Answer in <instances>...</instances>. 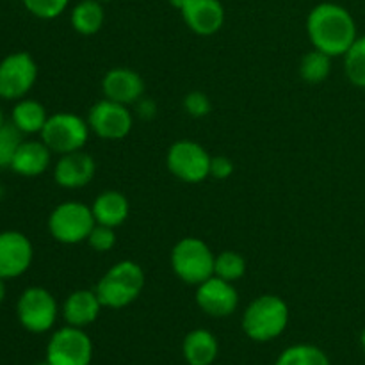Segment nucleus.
Here are the masks:
<instances>
[{"label": "nucleus", "mask_w": 365, "mask_h": 365, "mask_svg": "<svg viewBox=\"0 0 365 365\" xmlns=\"http://www.w3.org/2000/svg\"><path fill=\"white\" fill-rule=\"evenodd\" d=\"M182 353L189 365H212L220 353V344L212 331L196 328L185 335L182 342Z\"/></svg>", "instance_id": "nucleus-19"}, {"label": "nucleus", "mask_w": 365, "mask_h": 365, "mask_svg": "<svg viewBox=\"0 0 365 365\" xmlns=\"http://www.w3.org/2000/svg\"><path fill=\"white\" fill-rule=\"evenodd\" d=\"M93 216L98 225L118 228L127 221L128 212H130V203L127 196L120 191H103L102 195L96 196L91 205Z\"/></svg>", "instance_id": "nucleus-20"}, {"label": "nucleus", "mask_w": 365, "mask_h": 365, "mask_svg": "<svg viewBox=\"0 0 365 365\" xmlns=\"http://www.w3.org/2000/svg\"><path fill=\"white\" fill-rule=\"evenodd\" d=\"M93 342L84 328L66 324L53 331L46 346V362L50 365H91Z\"/></svg>", "instance_id": "nucleus-9"}, {"label": "nucleus", "mask_w": 365, "mask_h": 365, "mask_svg": "<svg viewBox=\"0 0 365 365\" xmlns=\"http://www.w3.org/2000/svg\"><path fill=\"white\" fill-rule=\"evenodd\" d=\"M88 120L73 113H56L48 116L41 130V141L52 150V153L78 152L84 148L89 138Z\"/></svg>", "instance_id": "nucleus-6"}, {"label": "nucleus", "mask_w": 365, "mask_h": 365, "mask_svg": "<svg viewBox=\"0 0 365 365\" xmlns=\"http://www.w3.org/2000/svg\"><path fill=\"white\" fill-rule=\"evenodd\" d=\"M16 314L25 330L31 334H45L56 324L59 307L50 291L43 287H29L18 299Z\"/></svg>", "instance_id": "nucleus-7"}, {"label": "nucleus", "mask_w": 365, "mask_h": 365, "mask_svg": "<svg viewBox=\"0 0 365 365\" xmlns=\"http://www.w3.org/2000/svg\"><path fill=\"white\" fill-rule=\"evenodd\" d=\"M234 173V163L225 155H216L210 159V177L216 180H225Z\"/></svg>", "instance_id": "nucleus-31"}, {"label": "nucleus", "mask_w": 365, "mask_h": 365, "mask_svg": "<svg viewBox=\"0 0 365 365\" xmlns=\"http://www.w3.org/2000/svg\"><path fill=\"white\" fill-rule=\"evenodd\" d=\"M102 91L107 100L130 106L145 95V81L130 68H113L103 77Z\"/></svg>", "instance_id": "nucleus-16"}, {"label": "nucleus", "mask_w": 365, "mask_h": 365, "mask_svg": "<svg viewBox=\"0 0 365 365\" xmlns=\"http://www.w3.org/2000/svg\"><path fill=\"white\" fill-rule=\"evenodd\" d=\"M274 365H331L327 353L312 344H294L284 349Z\"/></svg>", "instance_id": "nucleus-24"}, {"label": "nucleus", "mask_w": 365, "mask_h": 365, "mask_svg": "<svg viewBox=\"0 0 365 365\" xmlns=\"http://www.w3.org/2000/svg\"><path fill=\"white\" fill-rule=\"evenodd\" d=\"M38 64L29 52L9 53L0 61V98L21 100L36 84Z\"/></svg>", "instance_id": "nucleus-10"}, {"label": "nucleus", "mask_w": 365, "mask_h": 365, "mask_svg": "<svg viewBox=\"0 0 365 365\" xmlns=\"http://www.w3.org/2000/svg\"><path fill=\"white\" fill-rule=\"evenodd\" d=\"M145 289V271L134 260L114 264L96 284L95 292L106 309L120 310L134 303Z\"/></svg>", "instance_id": "nucleus-2"}, {"label": "nucleus", "mask_w": 365, "mask_h": 365, "mask_svg": "<svg viewBox=\"0 0 365 365\" xmlns=\"http://www.w3.org/2000/svg\"><path fill=\"white\" fill-rule=\"evenodd\" d=\"M4 123H6V121H4V113H2V109H0V127H2Z\"/></svg>", "instance_id": "nucleus-36"}, {"label": "nucleus", "mask_w": 365, "mask_h": 365, "mask_svg": "<svg viewBox=\"0 0 365 365\" xmlns=\"http://www.w3.org/2000/svg\"><path fill=\"white\" fill-rule=\"evenodd\" d=\"M246 273V260L239 255L237 252H221L216 255L214 262V274L227 282H237L245 277Z\"/></svg>", "instance_id": "nucleus-26"}, {"label": "nucleus", "mask_w": 365, "mask_h": 365, "mask_svg": "<svg viewBox=\"0 0 365 365\" xmlns=\"http://www.w3.org/2000/svg\"><path fill=\"white\" fill-rule=\"evenodd\" d=\"M102 303L96 296L95 289H78L71 292L63 303V317L66 324L75 328H86L98 319L102 312Z\"/></svg>", "instance_id": "nucleus-17"}, {"label": "nucleus", "mask_w": 365, "mask_h": 365, "mask_svg": "<svg viewBox=\"0 0 365 365\" xmlns=\"http://www.w3.org/2000/svg\"><path fill=\"white\" fill-rule=\"evenodd\" d=\"M71 27L81 36H93L103 27L106 21V11L103 4L98 0H81L71 9L70 14Z\"/></svg>", "instance_id": "nucleus-21"}, {"label": "nucleus", "mask_w": 365, "mask_h": 365, "mask_svg": "<svg viewBox=\"0 0 365 365\" xmlns=\"http://www.w3.org/2000/svg\"><path fill=\"white\" fill-rule=\"evenodd\" d=\"M170 262L178 280L198 287L200 284L214 277L216 255L202 239L184 237L171 250Z\"/></svg>", "instance_id": "nucleus-4"}, {"label": "nucleus", "mask_w": 365, "mask_h": 365, "mask_svg": "<svg viewBox=\"0 0 365 365\" xmlns=\"http://www.w3.org/2000/svg\"><path fill=\"white\" fill-rule=\"evenodd\" d=\"M48 114L39 102L31 98H21L13 109L11 123L21 132V134H41Z\"/></svg>", "instance_id": "nucleus-22"}, {"label": "nucleus", "mask_w": 365, "mask_h": 365, "mask_svg": "<svg viewBox=\"0 0 365 365\" xmlns=\"http://www.w3.org/2000/svg\"><path fill=\"white\" fill-rule=\"evenodd\" d=\"M307 34L314 48L339 57L348 52L356 41V21L341 4H317L307 16Z\"/></svg>", "instance_id": "nucleus-1"}, {"label": "nucleus", "mask_w": 365, "mask_h": 365, "mask_svg": "<svg viewBox=\"0 0 365 365\" xmlns=\"http://www.w3.org/2000/svg\"><path fill=\"white\" fill-rule=\"evenodd\" d=\"M344 70L353 86L365 89V36H359L344 53Z\"/></svg>", "instance_id": "nucleus-25"}, {"label": "nucleus", "mask_w": 365, "mask_h": 365, "mask_svg": "<svg viewBox=\"0 0 365 365\" xmlns=\"http://www.w3.org/2000/svg\"><path fill=\"white\" fill-rule=\"evenodd\" d=\"M127 107L113 100H98L88 114V125L93 134L106 141H120L127 138L134 125V118Z\"/></svg>", "instance_id": "nucleus-11"}, {"label": "nucleus", "mask_w": 365, "mask_h": 365, "mask_svg": "<svg viewBox=\"0 0 365 365\" xmlns=\"http://www.w3.org/2000/svg\"><path fill=\"white\" fill-rule=\"evenodd\" d=\"M184 109L189 116L205 118L212 110V103L203 91H191L185 95Z\"/></svg>", "instance_id": "nucleus-30"}, {"label": "nucleus", "mask_w": 365, "mask_h": 365, "mask_svg": "<svg viewBox=\"0 0 365 365\" xmlns=\"http://www.w3.org/2000/svg\"><path fill=\"white\" fill-rule=\"evenodd\" d=\"M331 59L334 57H330L328 53L312 48L302 57V63H299V77L307 84H321V82H324L330 77Z\"/></svg>", "instance_id": "nucleus-23"}, {"label": "nucleus", "mask_w": 365, "mask_h": 365, "mask_svg": "<svg viewBox=\"0 0 365 365\" xmlns=\"http://www.w3.org/2000/svg\"><path fill=\"white\" fill-rule=\"evenodd\" d=\"M138 114L143 118V120H152L157 113V106L148 98L138 100Z\"/></svg>", "instance_id": "nucleus-32"}, {"label": "nucleus", "mask_w": 365, "mask_h": 365, "mask_svg": "<svg viewBox=\"0 0 365 365\" xmlns=\"http://www.w3.org/2000/svg\"><path fill=\"white\" fill-rule=\"evenodd\" d=\"M196 303L207 316L228 317L237 310V289L232 282L214 274L196 287Z\"/></svg>", "instance_id": "nucleus-13"}, {"label": "nucleus", "mask_w": 365, "mask_h": 365, "mask_svg": "<svg viewBox=\"0 0 365 365\" xmlns=\"http://www.w3.org/2000/svg\"><path fill=\"white\" fill-rule=\"evenodd\" d=\"M210 159L212 157L202 145L182 139L170 146L166 164L168 170L178 180L187 182V184H200L210 177Z\"/></svg>", "instance_id": "nucleus-8"}, {"label": "nucleus", "mask_w": 365, "mask_h": 365, "mask_svg": "<svg viewBox=\"0 0 365 365\" xmlns=\"http://www.w3.org/2000/svg\"><path fill=\"white\" fill-rule=\"evenodd\" d=\"M88 245L98 253L110 252L116 245V232H114V228L96 223L88 237Z\"/></svg>", "instance_id": "nucleus-29"}, {"label": "nucleus", "mask_w": 365, "mask_h": 365, "mask_svg": "<svg viewBox=\"0 0 365 365\" xmlns=\"http://www.w3.org/2000/svg\"><path fill=\"white\" fill-rule=\"evenodd\" d=\"M96 173V163L84 150L64 153L53 168V178L57 185L64 189L86 187Z\"/></svg>", "instance_id": "nucleus-14"}, {"label": "nucleus", "mask_w": 365, "mask_h": 365, "mask_svg": "<svg viewBox=\"0 0 365 365\" xmlns=\"http://www.w3.org/2000/svg\"><path fill=\"white\" fill-rule=\"evenodd\" d=\"M360 346H362V349L365 353V328L362 330V335H360Z\"/></svg>", "instance_id": "nucleus-35"}, {"label": "nucleus", "mask_w": 365, "mask_h": 365, "mask_svg": "<svg viewBox=\"0 0 365 365\" xmlns=\"http://www.w3.org/2000/svg\"><path fill=\"white\" fill-rule=\"evenodd\" d=\"M36 365H50V364L46 362V360H45V362H41V364H36Z\"/></svg>", "instance_id": "nucleus-37"}, {"label": "nucleus", "mask_w": 365, "mask_h": 365, "mask_svg": "<svg viewBox=\"0 0 365 365\" xmlns=\"http://www.w3.org/2000/svg\"><path fill=\"white\" fill-rule=\"evenodd\" d=\"M52 160V150L43 141H24L14 155L11 170L21 177H38L45 173Z\"/></svg>", "instance_id": "nucleus-18"}, {"label": "nucleus", "mask_w": 365, "mask_h": 365, "mask_svg": "<svg viewBox=\"0 0 365 365\" xmlns=\"http://www.w3.org/2000/svg\"><path fill=\"white\" fill-rule=\"evenodd\" d=\"M25 9L41 20H53L66 11L70 0H21Z\"/></svg>", "instance_id": "nucleus-28"}, {"label": "nucleus", "mask_w": 365, "mask_h": 365, "mask_svg": "<svg viewBox=\"0 0 365 365\" xmlns=\"http://www.w3.org/2000/svg\"><path fill=\"white\" fill-rule=\"evenodd\" d=\"M289 324V307L280 296L262 294L253 299L242 314V330L255 342L280 337Z\"/></svg>", "instance_id": "nucleus-3"}, {"label": "nucleus", "mask_w": 365, "mask_h": 365, "mask_svg": "<svg viewBox=\"0 0 365 365\" xmlns=\"http://www.w3.org/2000/svg\"><path fill=\"white\" fill-rule=\"evenodd\" d=\"M98 2H102V4H103V2H110V0H98Z\"/></svg>", "instance_id": "nucleus-38"}, {"label": "nucleus", "mask_w": 365, "mask_h": 365, "mask_svg": "<svg viewBox=\"0 0 365 365\" xmlns=\"http://www.w3.org/2000/svg\"><path fill=\"white\" fill-rule=\"evenodd\" d=\"M34 248L21 232H0V278H18L31 267Z\"/></svg>", "instance_id": "nucleus-12"}, {"label": "nucleus", "mask_w": 365, "mask_h": 365, "mask_svg": "<svg viewBox=\"0 0 365 365\" xmlns=\"http://www.w3.org/2000/svg\"><path fill=\"white\" fill-rule=\"evenodd\" d=\"M4 278H0V305H2L4 298H6V284H4Z\"/></svg>", "instance_id": "nucleus-34"}, {"label": "nucleus", "mask_w": 365, "mask_h": 365, "mask_svg": "<svg viewBox=\"0 0 365 365\" xmlns=\"http://www.w3.org/2000/svg\"><path fill=\"white\" fill-rule=\"evenodd\" d=\"M21 143L24 134L13 123H4L0 127V168H11Z\"/></svg>", "instance_id": "nucleus-27"}, {"label": "nucleus", "mask_w": 365, "mask_h": 365, "mask_svg": "<svg viewBox=\"0 0 365 365\" xmlns=\"http://www.w3.org/2000/svg\"><path fill=\"white\" fill-rule=\"evenodd\" d=\"M189 0H170V4L171 6L175 7V9H178V11H182L185 7V4H187Z\"/></svg>", "instance_id": "nucleus-33"}, {"label": "nucleus", "mask_w": 365, "mask_h": 365, "mask_svg": "<svg viewBox=\"0 0 365 365\" xmlns=\"http://www.w3.org/2000/svg\"><path fill=\"white\" fill-rule=\"evenodd\" d=\"M180 13L185 25L198 36L220 32L227 18L221 0H189Z\"/></svg>", "instance_id": "nucleus-15"}, {"label": "nucleus", "mask_w": 365, "mask_h": 365, "mask_svg": "<svg viewBox=\"0 0 365 365\" xmlns=\"http://www.w3.org/2000/svg\"><path fill=\"white\" fill-rule=\"evenodd\" d=\"M96 225L91 207L81 202H64L50 212L48 232L61 245H81L88 241Z\"/></svg>", "instance_id": "nucleus-5"}]
</instances>
